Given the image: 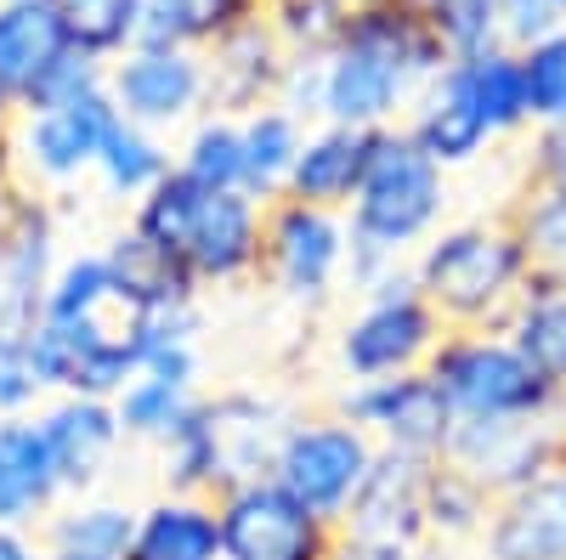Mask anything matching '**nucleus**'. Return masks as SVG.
Segmentation results:
<instances>
[{
  "label": "nucleus",
  "instance_id": "f257e3e1",
  "mask_svg": "<svg viewBox=\"0 0 566 560\" xmlns=\"http://www.w3.org/2000/svg\"><path fill=\"white\" fill-rule=\"evenodd\" d=\"M442 68L448 45L408 0L346 12L340 40L317 57V125L397 130Z\"/></svg>",
  "mask_w": 566,
  "mask_h": 560
},
{
  "label": "nucleus",
  "instance_id": "f03ea898",
  "mask_svg": "<svg viewBox=\"0 0 566 560\" xmlns=\"http://www.w3.org/2000/svg\"><path fill=\"white\" fill-rule=\"evenodd\" d=\"M453 204V176L431 165L408 130H374V154L363 170L357 199L346 204V232H352V261H346V289L368 295L408 272L419 244L448 226Z\"/></svg>",
  "mask_w": 566,
  "mask_h": 560
},
{
  "label": "nucleus",
  "instance_id": "7ed1b4c3",
  "mask_svg": "<svg viewBox=\"0 0 566 560\" xmlns=\"http://www.w3.org/2000/svg\"><path fill=\"white\" fill-rule=\"evenodd\" d=\"M130 226L148 239L199 295L239 289L261 277L266 204L239 187H199L170 170L148 199L130 204Z\"/></svg>",
  "mask_w": 566,
  "mask_h": 560
},
{
  "label": "nucleus",
  "instance_id": "20e7f679",
  "mask_svg": "<svg viewBox=\"0 0 566 560\" xmlns=\"http://www.w3.org/2000/svg\"><path fill=\"white\" fill-rule=\"evenodd\" d=\"M408 277L442 329H504L510 306L533 284V261L510 215H470L431 232L408 261Z\"/></svg>",
  "mask_w": 566,
  "mask_h": 560
},
{
  "label": "nucleus",
  "instance_id": "39448f33",
  "mask_svg": "<svg viewBox=\"0 0 566 560\" xmlns=\"http://www.w3.org/2000/svg\"><path fill=\"white\" fill-rule=\"evenodd\" d=\"M290 425V408L272 391H199L187 419L159 442L165 493L221 498L250 476H266L277 431Z\"/></svg>",
  "mask_w": 566,
  "mask_h": 560
},
{
  "label": "nucleus",
  "instance_id": "423d86ee",
  "mask_svg": "<svg viewBox=\"0 0 566 560\" xmlns=\"http://www.w3.org/2000/svg\"><path fill=\"white\" fill-rule=\"evenodd\" d=\"M374 458V436L340 408H317V413H290V425L277 431L272 458H266V476L290 493L306 516H317L323 527H340L352 498L363 493Z\"/></svg>",
  "mask_w": 566,
  "mask_h": 560
},
{
  "label": "nucleus",
  "instance_id": "0eeeda50",
  "mask_svg": "<svg viewBox=\"0 0 566 560\" xmlns=\"http://www.w3.org/2000/svg\"><path fill=\"white\" fill-rule=\"evenodd\" d=\"M453 419H555L560 391H549L533 362L504 340V329H448L424 362Z\"/></svg>",
  "mask_w": 566,
  "mask_h": 560
},
{
  "label": "nucleus",
  "instance_id": "6e6552de",
  "mask_svg": "<svg viewBox=\"0 0 566 560\" xmlns=\"http://www.w3.org/2000/svg\"><path fill=\"white\" fill-rule=\"evenodd\" d=\"M352 232L340 210H317L301 199H272L261 226V284L301 311H323L346 289Z\"/></svg>",
  "mask_w": 566,
  "mask_h": 560
},
{
  "label": "nucleus",
  "instance_id": "1a4fd4ad",
  "mask_svg": "<svg viewBox=\"0 0 566 560\" xmlns=\"http://www.w3.org/2000/svg\"><path fill=\"white\" fill-rule=\"evenodd\" d=\"M442 317L431 311L413 289V277H391V284L357 295L352 317L340 323L335 335V362L346 373V385H363V380H397V373H419L431 362L437 340H442Z\"/></svg>",
  "mask_w": 566,
  "mask_h": 560
},
{
  "label": "nucleus",
  "instance_id": "9d476101",
  "mask_svg": "<svg viewBox=\"0 0 566 560\" xmlns=\"http://www.w3.org/2000/svg\"><path fill=\"white\" fill-rule=\"evenodd\" d=\"M114 119H119V108L108 103V91L103 97H85V103H69V108L18 114L0 159H7V170L18 176L23 193L57 204L80 181H91V165H97V148H103Z\"/></svg>",
  "mask_w": 566,
  "mask_h": 560
},
{
  "label": "nucleus",
  "instance_id": "9b49d317",
  "mask_svg": "<svg viewBox=\"0 0 566 560\" xmlns=\"http://www.w3.org/2000/svg\"><path fill=\"white\" fill-rule=\"evenodd\" d=\"M23 357L45 397H103L114 402L136 380V335L130 317L108 323H34L23 335Z\"/></svg>",
  "mask_w": 566,
  "mask_h": 560
},
{
  "label": "nucleus",
  "instance_id": "f8f14e48",
  "mask_svg": "<svg viewBox=\"0 0 566 560\" xmlns=\"http://www.w3.org/2000/svg\"><path fill=\"white\" fill-rule=\"evenodd\" d=\"M108 103L142 130L181 136L199 114H210L205 52H193V45H125L108 63Z\"/></svg>",
  "mask_w": 566,
  "mask_h": 560
},
{
  "label": "nucleus",
  "instance_id": "ddd939ff",
  "mask_svg": "<svg viewBox=\"0 0 566 560\" xmlns=\"http://www.w3.org/2000/svg\"><path fill=\"white\" fill-rule=\"evenodd\" d=\"M566 458V425L555 419H453L442 464L470 476L493 504L533 487Z\"/></svg>",
  "mask_w": 566,
  "mask_h": 560
},
{
  "label": "nucleus",
  "instance_id": "4468645a",
  "mask_svg": "<svg viewBox=\"0 0 566 560\" xmlns=\"http://www.w3.org/2000/svg\"><path fill=\"white\" fill-rule=\"evenodd\" d=\"M221 516V560H328L335 554V527L283 493L272 476H250L216 498Z\"/></svg>",
  "mask_w": 566,
  "mask_h": 560
},
{
  "label": "nucleus",
  "instance_id": "2eb2a0df",
  "mask_svg": "<svg viewBox=\"0 0 566 560\" xmlns=\"http://www.w3.org/2000/svg\"><path fill=\"white\" fill-rule=\"evenodd\" d=\"M335 408L363 425L374 436L380 453H408V458H442L448 453V436H453V413L437 391L431 373H397V380H363V385H346L335 397Z\"/></svg>",
  "mask_w": 566,
  "mask_h": 560
},
{
  "label": "nucleus",
  "instance_id": "dca6fc26",
  "mask_svg": "<svg viewBox=\"0 0 566 560\" xmlns=\"http://www.w3.org/2000/svg\"><path fill=\"white\" fill-rule=\"evenodd\" d=\"M34 425H40L45 453H52V471L63 482V498L103 493L114 458L125 447L114 402H103V397H45L34 408Z\"/></svg>",
  "mask_w": 566,
  "mask_h": 560
},
{
  "label": "nucleus",
  "instance_id": "f3484780",
  "mask_svg": "<svg viewBox=\"0 0 566 560\" xmlns=\"http://www.w3.org/2000/svg\"><path fill=\"white\" fill-rule=\"evenodd\" d=\"M63 261V226H57V204L52 199H34L23 204L12 239L0 244V340H23L40 306H45V284Z\"/></svg>",
  "mask_w": 566,
  "mask_h": 560
},
{
  "label": "nucleus",
  "instance_id": "a211bd4d",
  "mask_svg": "<svg viewBox=\"0 0 566 560\" xmlns=\"http://www.w3.org/2000/svg\"><path fill=\"white\" fill-rule=\"evenodd\" d=\"M205 68H210V108L216 114H250L277 103L283 74H290V52L272 34L266 12L250 23H232L205 45Z\"/></svg>",
  "mask_w": 566,
  "mask_h": 560
},
{
  "label": "nucleus",
  "instance_id": "6ab92c4d",
  "mask_svg": "<svg viewBox=\"0 0 566 560\" xmlns=\"http://www.w3.org/2000/svg\"><path fill=\"white\" fill-rule=\"evenodd\" d=\"M476 543L482 560H566V458L533 487L499 498Z\"/></svg>",
  "mask_w": 566,
  "mask_h": 560
},
{
  "label": "nucleus",
  "instance_id": "aec40b11",
  "mask_svg": "<svg viewBox=\"0 0 566 560\" xmlns=\"http://www.w3.org/2000/svg\"><path fill=\"white\" fill-rule=\"evenodd\" d=\"M374 154V130H346V125H306V142L295 154V170L283 181V199H301L317 210H340L357 199L363 170Z\"/></svg>",
  "mask_w": 566,
  "mask_h": 560
},
{
  "label": "nucleus",
  "instance_id": "412c9836",
  "mask_svg": "<svg viewBox=\"0 0 566 560\" xmlns=\"http://www.w3.org/2000/svg\"><path fill=\"white\" fill-rule=\"evenodd\" d=\"M74 52L52 0H0V97L12 108Z\"/></svg>",
  "mask_w": 566,
  "mask_h": 560
},
{
  "label": "nucleus",
  "instance_id": "4be33fe9",
  "mask_svg": "<svg viewBox=\"0 0 566 560\" xmlns=\"http://www.w3.org/2000/svg\"><path fill=\"white\" fill-rule=\"evenodd\" d=\"M402 130H408V142H413L424 159H431V165H442L448 176H453V170H470V165H482V159L493 154V130L482 125L476 108L459 97V85L448 80V68L419 91V103L408 108Z\"/></svg>",
  "mask_w": 566,
  "mask_h": 560
},
{
  "label": "nucleus",
  "instance_id": "5701e85b",
  "mask_svg": "<svg viewBox=\"0 0 566 560\" xmlns=\"http://www.w3.org/2000/svg\"><path fill=\"white\" fill-rule=\"evenodd\" d=\"M63 504V482L40 442L34 413L0 419V527H34Z\"/></svg>",
  "mask_w": 566,
  "mask_h": 560
},
{
  "label": "nucleus",
  "instance_id": "b1692460",
  "mask_svg": "<svg viewBox=\"0 0 566 560\" xmlns=\"http://www.w3.org/2000/svg\"><path fill=\"white\" fill-rule=\"evenodd\" d=\"M125 560H221V516L216 498L159 493L136 509Z\"/></svg>",
  "mask_w": 566,
  "mask_h": 560
},
{
  "label": "nucleus",
  "instance_id": "393cba45",
  "mask_svg": "<svg viewBox=\"0 0 566 560\" xmlns=\"http://www.w3.org/2000/svg\"><path fill=\"white\" fill-rule=\"evenodd\" d=\"M103 255H108V266H114L119 317H148V311H170V306H187V300H205L148 239H142L130 221L103 244Z\"/></svg>",
  "mask_w": 566,
  "mask_h": 560
},
{
  "label": "nucleus",
  "instance_id": "a878e982",
  "mask_svg": "<svg viewBox=\"0 0 566 560\" xmlns=\"http://www.w3.org/2000/svg\"><path fill=\"white\" fill-rule=\"evenodd\" d=\"M448 80L459 85V97L482 114V125L493 130V142L533 130L527 119V80H522V57L493 45L476 57H448Z\"/></svg>",
  "mask_w": 566,
  "mask_h": 560
},
{
  "label": "nucleus",
  "instance_id": "bb28decb",
  "mask_svg": "<svg viewBox=\"0 0 566 560\" xmlns=\"http://www.w3.org/2000/svg\"><path fill=\"white\" fill-rule=\"evenodd\" d=\"M130 527H136V509L125 498L80 493V498H63L40 521V543L52 554H80V560H125Z\"/></svg>",
  "mask_w": 566,
  "mask_h": 560
},
{
  "label": "nucleus",
  "instance_id": "cd10ccee",
  "mask_svg": "<svg viewBox=\"0 0 566 560\" xmlns=\"http://www.w3.org/2000/svg\"><path fill=\"white\" fill-rule=\"evenodd\" d=\"M504 340L533 362V373L549 391L566 397V284L533 277L504 317Z\"/></svg>",
  "mask_w": 566,
  "mask_h": 560
},
{
  "label": "nucleus",
  "instance_id": "c85d7f7f",
  "mask_svg": "<svg viewBox=\"0 0 566 560\" xmlns=\"http://www.w3.org/2000/svg\"><path fill=\"white\" fill-rule=\"evenodd\" d=\"M170 170H176L170 136H154L130 119H114L103 148H97V165H91V181H97L114 204H136V199H148Z\"/></svg>",
  "mask_w": 566,
  "mask_h": 560
},
{
  "label": "nucleus",
  "instance_id": "c756f323",
  "mask_svg": "<svg viewBox=\"0 0 566 560\" xmlns=\"http://www.w3.org/2000/svg\"><path fill=\"white\" fill-rule=\"evenodd\" d=\"M239 130H244V193L261 204L283 199V181H290L295 154L306 142V119H295L283 103H266L239 114Z\"/></svg>",
  "mask_w": 566,
  "mask_h": 560
},
{
  "label": "nucleus",
  "instance_id": "7c9ffc66",
  "mask_svg": "<svg viewBox=\"0 0 566 560\" xmlns=\"http://www.w3.org/2000/svg\"><path fill=\"white\" fill-rule=\"evenodd\" d=\"M45 323H108L119 317L114 300V266L103 250H63L52 284H45Z\"/></svg>",
  "mask_w": 566,
  "mask_h": 560
},
{
  "label": "nucleus",
  "instance_id": "2f4dec72",
  "mask_svg": "<svg viewBox=\"0 0 566 560\" xmlns=\"http://www.w3.org/2000/svg\"><path fill=\"white\" fill-rule=\"evenodd\" d=\"M176 170L199 187H239L244 193V130L239 114H199L176 136Z\"/></svg>",
  "mask_w": 566,
  "mask_h": 560
},
{
  "label": "nucleus",
  "instance_id": "473e14b6",
  "mask_svg": "<svg viewBox=\"0 0 566 560\" xmlns=\"http://www.w3.org/2000/svg\"><path fill=\"white\" fill-rule=\"evenodd\" d=\"M488 516H493V498L437 458L431 476H424V532H431V543H476Z\"/></svg>",
  "mask_w": 566,
  "mask_h": 560
},
{
  "label": "nucleus",
  "instance_id": "72a5a7b5",
  "mask_svg": "<svg viewBox=\"0 0 566 560\" xmlns=\"http://www.w3.org/2000/svg\"><path fill=\"white\" fill-rule=\"evenodd\" d=\"M199 402V385H181V380H159V373H136V380L114 397V413H119V431L125 442H142V447H159L187 408Z\"/></svg>",
  "mask_w": 566,
  "mask_h": 560
},
{
  "label": "nucleus",
  "instance_id": "f704fd0d",
  "mask_svg": "<svg viewBox=\"0 0 566 560\" xmlns=\"http://www.w3.org/2000/svg\"><path fill=\"white\" fill-rule=\"evenodd\" d=\"M504 215L533 261V277L566 284V193H515Z\"/></svg>",
  "mask_w": 566,
  "mask_h": 560
},
{
  "label": "nucleus",
  "instance_id": "c9c22d12",
  "mask_svg": "<svg viewBox=\"0 0 566 560\" xmlns=\"http://www.w3.org/2000/svg\"><path fill=\"white\" fill-rule=\"evenodd\" d=\"M74 52L114 63L125 45H136V0H52Z\"/></svg>",
  "mask_w": 566,
  "mask_h": 560
},
{
  "label": "nucleus",
  "instance_id": "e433bc0d",
  "mask_svg": "<svg viewBox=\"0 0 566 560\" xmlns=\"http://www.w3.org/2000/svg\"><path fill=\"white\" fill-rule=\"evenodd\" d=\"M266 23L290 57H323L346 29L340 0H266Z\"/></svg>",
  "mask_w": 566,
  "mask_h": 560
},
{
  "label": "nucleus",
  "instance_id": "4c0bfd02",
  "mask_svg": "<svg viewBox=\"0 0 566 560\" xmlns=\"http://www.w3.org/2000/svg\"><path fill=\"white\" fill-rule=\"evenodd\" d=\"M515 57H522V80H527V119L566 125V23Z\"/></svg>",
  "mask_w": 566,
  "mask_h": 560
},
{
  "label": "nucleus",
  "instance_id": "58836bf2",
  "mask_svg": "<svg viewBox=\"0 0 566 560\" xmlns=\"http://www.w3.org/2000/svg\"><path fill=\"white\" fill-rule=\"evenodd\" d=\"M216 40L205 0H136V45H205Z\"/></svg>",
  "mask_w": 566,
  "mask_h": 560
},
{
  "label": "nucleus",
  "instance_id": "ea45409f",
  "mask_svg": "<svg viewBox=\"0 0 566 560\" xmlns=\"http://www.w3.org/2000/svg\"><path fill=\"white\" fill-rule=\"evenodd\" d=\"M108 91V63L103 57H85V52H69L52 74H45L29 103L18 114H34V108H69V103H85V97H103Z\"/></svg>",
  "mask_w": 566,
  "mask_h": 560
},
{
  "label": "nucleus",
  "instance_id": "a19ab883",
  "mask_svg": "<svg viewBox=\"0 0 566 560\" xmlns=\"http://www.w3.org/2000/svg\"><path fill=\"white\" fill-rule=\"evenodd\" d=\"M493 23H499L504 52H527L544 34H555L566 18H560L555 0H493Z\"/></svg>",
  "mask_w": 566,
  "mask_h": 560
},
{
  "label": "nucleus",
  "instance_id": "79ce46f5",
  "mask_svg": "<svg viewBox=\"0 0 566 560\" xmlns=\"http://www.w3.org/2000/svg\"><path fill=\"white\" fill-rule=\"evenodd\" d=\"M522 193H566V125H533L522 154Z\"/></svg>",
  "mask_w": 566,
  "mask_h": 560
},
{
  "label": "nucleus",
  "instance_id": "37998d69",
  "mask_svg": "<svg viewBox=\"0 0 566 560\" xmlns=\"http://www.w3.org/2000/svg\"><path fill=\"white\" fill-rule=\"evenodd\" d=\"M40 402H45V391L23 357V340H0V419H23Z\"/></svg>",
  "mask_w": 566,
  "mask_h": 560
},
{
  "label": "nucleus",
  "instance_id": "c03bdc74",
  "mask_svg": "<svg viewBox=\"0 0 566 560\" xmlns=\"http://www.w3.org/2000/svg\"><path fill=\"white\" fill-rule=\"evenodd\" d=\"M23 204H29V193H23V187H18V176L7 170V159H0V244L12 239V226H18Z\"/></svg>",
  "mask_w": 566,
  "mask_h": 560
},
{
  "label": "nucleus",
  "instance_id": "a18cd8bd",
  "mask_svg": "<svg viewBox=\"0 0 566 560\" xmlns=\"http://www.w3.org/2000/svg\"><path fill=\"white\" fill-rule=\"evenodd\" d=\"M0 560H45V543L34 527H0Z\"/></svg>",
  "mask_w": 566,
  "mask_h": 560
},
{
  "label": "nucleus",
  "instance_id": "49530a36",
  "mask_svg": "<svg viewBox=\"0 0 566 560\" xmlns=\"http://www.w3.org/2000/svg\"><path fill=\"white\" fill-rule=\"evenodd\" d=\"M205 7H210L216 34H227L232 23H250V18H261V12H266V0H205Z\"/></svg>",
  "mask_w": 566,
  "mask_h": 560
},
{
  "label": "nucleus",
  "instance_id": "de8ad7c7",
  "mask_svg": "<svg viewBox=\"0 0 566 560\" xmlns=\"http://www.w3.org/2000/svg\"><path fill=\"white\" fill-rule=\"evenodd\" d=\"M12 119H18V108L0 97V154H7V136H12Z\"/></svg>",
  "mask_w": 566,
  "mask_h": 560
},
{
  "label": "nucleus",
  "instance_id": "09e8293b",
  "mask_svg": "<svg viewBox=\"0 0 566 560\" xmlns=\"http://www.w3.org/2000/svg\"><path fill=\"white\" fill-rule=\"evenodd\" d=\"M346 12H363V7H386V0H340Z\"/></svg>",
  "mask_w": 566,
  "mask_h": 560
},
{
  "label": "nucleus",
  "instance_id": "8fccbe9b",
  "mask_svg": "<svg viewBox=\"0 0 566 560\" xmlns=\"http://www.w3.org/2000/svg\"><path fill=\"white\" fill-rule=\"evenodd\" d=\"M408 7H419V12H431V7H442V0H408Z\"/></svg>",
  "mask_w": 566,
  "mask_h": 560
},
{
  "label": "nucleus",
  "instance_id": "3c124183",
  "mask_svg": "<svg viewBox=\"0 0 566 560\" xmlns=\"http://www.w3.org/2000/svg\"><path fill=\"white\" fill-rule=\"evenodd\" d=\"M45 560H80V554H52V549H45Z\"/></svg>",
  "mask_w": 566,
  "mask_h": 560
},
{
  "label": "nucleus",
  "instance_id": "603ef678",
  "mask_svg": "<svg viewBox=\"0 0 566 560\" xmlns=\"http://www.w3.org/2000/svg\"><path fill=\"white\" fill-rule=\"evenodd\" d=\"M560 425H566V397H560Z\"/></svg>",
  "mask_w": 566,
  "mask_h": 560
},
{
  "label": "nucleus",
  "instance_id": "864d4df0",
  "mask_svg": "<svg viewBox=\"0 0 566 560\" xmlns=\"http://www.w3.org/2000/svg\"><path fill=\"white\" fill-rule=\"evenodd\" d=\"M555 7H560V18H566V0H555Z\"/></svg>",
  "mask_w": 566,
  "mask_h": 560
}]
</instances>
